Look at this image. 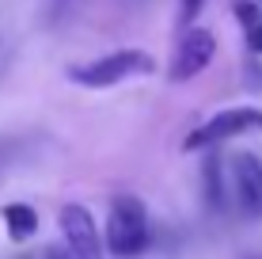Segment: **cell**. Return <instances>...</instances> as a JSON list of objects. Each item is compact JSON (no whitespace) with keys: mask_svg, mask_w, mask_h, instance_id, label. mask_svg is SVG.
<instances>
[{"mask_svg":"<svg viewBox=\"0 0 262 259\" xmlns=\"http://www.w3.org/2000/svg\"><path fill=\"white\" fill-rule=\"evenodd\" d=\"M228 180H232V198L243 217L258 221L262 217V160L255 153H236L228 160Z\"/></svg>","mask_w":262,"mask_h":259,"instance_id":"277c9868","label":"cell"},{"mask_svg":"<svg viewBox=\"0 0 262 259\" xmlns=\"http://www.w3.org/2000/svg\"><path fill=\"white\" fill-rule=\"evenodd\" d=\"M202 4H205V0H183V12H179V15H183V19H186V23H190V19H194V15H198V12H202Z\"/></svg>","mask_w":262,"mask_h":259,"instance_id":"9c48e42d","label":"cell"},{"mask_svg":"<svg viewBox=\"0 0 262 259\" xmlns=\"http://www.w3.org/2000/svg\"><path fill=\"white\" fill-rule=\"evenodd\" d=\"M46 259H72V255H65V252H46Z\"/></svg>","mask_w":262,"mask_h":259,"instance_id":"8fae6325","label":"cell"},{"mask_svg":"<svg viewBox=\"0 0 262 259\" xmlns=\"http://www.w3.org/2000/svg\"><path fill=\"white\" fill-rule=\"evenodd\" d=\"M156 73V57L144 50H118V53H106V57L84 61V65H69V80L80 88H114L125 84L133 76H148Z\"/></svg>","mask_w":262,"mask_h":259,"instance_id":"6da1fadb","label":"cell"},{"mask_svg":"<svg viewBox=\"0 0 262 259\" xmlns=\"http://www.w3.org/2000/svg\"><path fill=\"white\" fill-rule=\"evenodd\" d=\"M61 229H65L72 259H103V240H99V229H95L92 213L84 206L69 202V206L61 210Z\"/></svg>","mask_w":262,"mask_h":259,"instance_id":"8992f818","label":"cell"},{"mask_svg":"<svg viewBox=\"0 0 262 259\" xmlns=\"http://www.w3.org/2000/svg\"><path fill=\"white\" fill-rule=\"evenodd\" d=\"M247 42H251V53H262V23H258V27H251Z\"/></svg>","mask_w":262,"mask_h":259,"instance_id":"30bf717a","label":"cell"},{"mask_svg":"<svg viewBox=\"0 0 262 259\" xmlns=\"http://www.w3.org/2000/svg\"><path fill=\"white\" fill-rule=\"evenodd\" d=\"M232 12H236V19H239L243 27H247V31L262 23V12H258V4H255V0H236V4H232Z\"/></svg>","mask_w":262,"mask_h":259,"instance_id":"ba28073f","label":"cell"},{"mask_svg":"<svg viewBox=\"0 0 262 259\" xmlns=\"http://www.w3.org/2000/svg\"><path fill=\"white\" fill-rule=\"evenodd\" d=\"M213 53H216V34L209 27H190L179 38V50L171 57V80H194L198 73H205Z\"/></svg>","mask_w":262,"mask_h":259,"instance_id":"5b68a950","label":"cell"},{"mask_svg":"<svg viewBox=\"0 0 262 259\" xmlns=\"http://www.w3.org/2000/svg\"><path fill=\"white\" fill-rule=\"evenodd\" d=\"M4 225H8V236L12 240H31L38 233V213H34V206H27V202H8Z\"/></svg>","mask_w":262,"mask_h":259,"instance_id":"52a82bcc","label":"cell"},{"mask_svg":"<svg viewBox=\"0 0 262 259\" xmlns=\"http://www.w3.org/2000/svg\"><path fill=\"white\" fill-rule=\"evenodd\" d=\"M148 244V213L144 202L133 194H118L111 202V217H106V248L118 259H137Z\"/></svg>","mask_w":262,"mask_h":259,"instance_id":"7a4b0ae2","label":"cell"},{"mask_svg":"<svg viewBox=\"0 0 262 259\" xmlns=\"http://www.w3.org/2000/svg\"><path fill=\"white\" fill-rule=\"evenodd\" d=\"M258 130H262V111H258V107H228V111L213 114L209 122H202V126L183 141V149H186V153H194V149H209V145L228 141V137L258 133Z\"/></svg>","mask_w":262,"mask_h":259,"instance_id":"3957f363","label":"cell"}]
</instances>
